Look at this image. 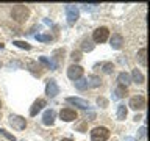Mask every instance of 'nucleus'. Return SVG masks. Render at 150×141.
Wrapping results in <instances>:
<instances>
[{"mask_svg":"<svg viewBox=\"0 0 150 141\" xmlns=\"http://www.w3.org/2000/svg\"><path fill=\"white\" fill-rule=\"evenodd\" d=\"M81 75H83V68H81V66H78V64L69 66V69H67V77H69L70 80H78V78H81Z\"/></svg>","mask_w":150,"mask_h":141,"instance_id":"6","label":"nucleus"},{"mask_svg":"<svg viewBox=\"0 0 150 141\" xmlns=\"http://www.w3.org/2000/svg\"><path fill=\"white\" fill-rule=\"evenodd\" d=\"M0 68H2V63H0Z\"/></svg>","mask_w":150,"mask_h":141,"instance_id":"34","label":"nucleus"},{"mask_svg":"<svg viewBox=\"0 0 150 141\" xmlns=\"http://www.w3.org/2000/svg\"><path fill=\"white\" fill-rule=\"evenodd\" d=\"M108 36H110V30L106 27H98L92 33V39L96 42H105L108 39Z\"/></svg>","mask_w":150,"mask_h":141,"instance_id":"4","label":"nucleus"},{"mask_svg":"<svg viewBox=\"0 0 150 141\" xmlns=\"http://www.w3.org/2000/svg\"><path fill=\"white\" fill-rule=\"evenodd\" d=\"M70 58H72L74 61H80V60H81V52L74 50V52H72V55H70Z\"/></svg>","mask_w":150,"mask_h":141,"instance_id":"27","label":"nucleus"},{"mask_svg":"<svg viewBox=\"0 0 150 141\" xmlns=\"http://www.w3.org/2000/svg\"><path fill=\"white\" fill-rule=\"evenodd\" d=\"M97 103H98V105H102V107H106L108 105V100H106V99H103V97H98L97 99Z\"/></svg>","mask_w":150,"mask_h":141,"instance_id":"30","label":"nucleus"},{"mask_svg":"<svg viewBox=\"0 0 150 141\" xmlns=\"http://www.w3.org/2000/svg\"><path fill=\"white\" fill-rule=\"evenodd\" d=\"M117 82H119L120 86H128V85L131 83V78H130V75L127 74V72H120L119 75H117Z\"/></svg>","mask_w":150,"mask_h":141,"instance_id":"14","label":"nucleus"},{"mask_svg":"<svg viewBox=\"0 0 150 141\" xmlns=\"http://www.w3.org/2000/svg\"><path fill=\"white\" fill-rule=\"evenodd\" d=\"M59 118L66 122H72L77 119V111L72 110V108H63V110L59 111Z\"/></svg>","mask_w":150,"mask_h":141,"instance_id":"7","label":"nucleus"},{"mask_svg":"<svg viewBox=\"0 0 150 141\" xmlns=\"http://www.w3.org/2000/svg\"><path fill=\"white\" fill-rule=\"evenodd\" d=\"M75 86H77V89H86V88H88L86 78H78V80H75Z\"/></svg>","mask_w":150,"mask_h":141,"instance_id":"22","label":"nucleus"},{"mask_svg":"<svg viewBox=\"0 0 150 141\" xmlns=\"http://www.w3.org/2000/svg\"><path fill=\"white\" fill-rule=\"evenodd\" d=\"M110 44H111L112 49L119 50V49H122V46H124V38H122L119 33H114V35L111 36V39H110Z\"/></svg>","mask_w":150,"mask_h":141,"instance_id":"11","label":"nucleus"},{"mask_svg":"<svg viewBox=\"0 0 150 141\" xmlns=\"http://www.w3.org/2000/svg\"><path fill=\"white\" fill-rule=\"evenodd\" d=\"M28 69H30V70H31V72L35 74V75H38V77H39V75L42 74L41 68H39V66H38V64L35 63V61H30V63H28Z\"/></svg>","mask_w":150,"mask_h":141,"instance_id":"19","label":"nucleus"},{"mask_svg":"<svg viewBox=\"0 0 150 141\" xmlns=\"http://www.w3.org/2000/svg\"><path fill=\"white\" fill-rule=\"evenodd\" d=\"M11 16H13L14 21H17V22L25 21V19L28 17V8L23 6V5H16V6L13 8V11H11Z\"/></svg>","mask_w":150,"mask_h":141,"instance_id":"2","label":"nucleus"},{"mask_svg":"<svg viewBox=\"0 0 150 141\" xmlns=\"http://www.w3.org/2000/svg\"><path fill=\"white\" fill-rule=\"evenodd\" d=\"M127 113H128V110H127L125 105H119L117 107V119L119 121H124L127 118Z\"/></svg>","mask_w":150,"mask_h":141,"instance_id":"18","label":"nucleus"},{"mask_svg":"<svg viewBox=\"0 0 150 141\" xmlns=\"http://www.w3.org/2000/svg\"><path fill=\"white\" fill-rule=\"evenodd\" d=\"M110 138V130L106 127H96L91 132V140L92 141H106Z\"/></svg>","mask_w":150,"mask_h":141,"instance_id":"1","label":"nucleus"},{"mask_svg":"<svg viewBox=\"0 0 150 141\" xmlns=\"http://www.w3.org/2000/svg\"><path fill=\"white\" fill-rule=\"evenodd\" d=\"M55 110H47L44 113V116H42V122H44L45 125H53L55 122Z\"/></svg>","mask_w":150,"mask_h":141,"instance_id":"13","label":"nucleus"},{"mask_svg":"<svg viewBox=\"0 0 150 141\" xmlns=\"http://www.w3.org/2000/svg\"><path fill=\"white\" fill-rule=\"evenodd\" d=\"M61 141H72V140H61Z\"/></svg>","mask_w":150,"mask_h":141,"instance_id":"33","label":"nucleus"},{"mask_svg":"<svg viewBox=\"0 0 150 141\" xmlns=\"http://www.w3.org/2000/svg\"><path fill=\"white\" fill-rule=\"evenodd\" d=\"M86 82H88V88H97V86H100L102 80H100V77H97V75H89L86 78Z\"/></svg>","mask_w":150,"mask_h":141,"instance_id":"15","label":"nucleus"},{"mask_svg":"<svg viewBox=\"0 0 150 141\" xmlns=\"http://www.w3.org/2000/svg\"><path fill=\"white\" fill-rule=\"evenodd\" d=\"M66 17H67L69 25H74V24L78 21V17H80L78 6H75V5H67V6H66Z\"/></svg>","mask_w":150,"mask_h":141,"instance_id":"3","label":"nucleus"},{"mask_svg":"<svg viewBox=\"0 0 150 141\" xmlns=\"http://www.w3.org/2000/svg\"><path fill=\"white\" fill-rule=\"evenodd\" d=\"M35 38L41 42H50L52 41V35H36Z\"/></svg>","mask_w":150,"mask_h":141,"instance_id":"25","label":"nucleus"},{"mask_svg":"<svg viewBox=\"0 0 150 141\" xmlns=\"http://www.w3.org/2000/svg\"><path fill=\"white\" fill-rule=\"evenodd\" d=\"M145 56H147V49L142 47V49L138 52V60H139V63L142 66H147V58H145Z\"/></svg>","mask_w":150,"mask_h":141,"instance_id":"17","label":"nucleus"},{"mask_svg":"<svg viewBox=\"0 0 150 141\" xmlns=\"http://www.w3.org/2000/svg\"><path fill=\"white\" fill-rule=\"evenodd\" d=\"M45 105H47V103H45L44 99H38V100L31 105V108H30V116H36L38 113H39V111L42 110V108L45 107Z\"/></svg>","mask_w":150,"mask_h":141,"instance_id":"12","label":"nucleus"},{"mask_svg":"<svg viewBox=\"0 0 150 141\" xmlns=\"http://www.w3.org/2000/svg\"><path fill=\"white\" fill-rule=\"evenodd\" d=\"M3 47H5V44H3V42H0V50H2Z\"/></svg>","mask_w":150,"mask_h":141,"instance_id":"32","label":"nucleus"},{"mask_svg":"<svg viewBox=\"0 0 150 141\" xmlns=\"http://www.w3.org/2000/svg\"><path fill=\"white\" fill-rule=\"evenodd\" d=\"M128 107L133 108V110H144L145 108V97L144 96H134L130 99Z\"/></svg>","mask_w":150,"mask_h":141,"instance_id":"5","label":"nucleus"},{"mask_svg":"<svg viewBox=\"0 0 150 141\" xmlns=\"http://www.w3.org/2000/svg\"><path fill=\"white\" fill-rule=\"evenodd\" d=\"M45 94H47L49 97H56V96L59 94V86L56 85V82H55L53 78L47 82V86H45Z\"/></svg>","mask_w":150,"mask_h":141,"instance_id":"8","label":"nucleus"},{"mask_svg":"<svg viewBox=\"0 0 150 141\" xmlns=\"http://www.w3.org/2000/svg\"><path fill=\"white\" fill-rule=\"evenodd\" d=\"M0 135H3L5 138H8L9 141H16V136H14V135H11L8 130H5V129H0Z\"/></svg>","mask_w":150,"mask_h":141,"instance_id":"26","label":"nucleus"},{"mask_svg":"<svg viewBox=\"0 0 150 141\" xmlns=\"http://www.w3.org/2000/svg\"><path fill=\"white\" fill-rule=\"evenodd\" d=\"M114 94H116V97H117V99L125 97V96H127V88H125V86H120V85H119V86L114 89Z\"/></svg>","mask_w":150,"mask_h":141,"instance_id":"20","label":"nucleus"},{"mask_svg":"<svg viewBox=\"0 0 150 141\" xmlns=\"http://www.w3.org/2000/svg\"><path fill=\"white\" fill-rule=\"evenodd\" d=\"M9 124H11L13 127H16V129H25L27 127V121L23 119L22 116H16V115H13L11 118H9Z\"/></svg>","mask_w":150,"mask_h":141,"instance_id":"10","label":"nucleus"},{"mask_svg":"<svg viewBox=\"0 0 150 141\" xmlns=\"http://www.w3.org/2000/svg\"><path fill=\"white\" fill-rule=\"evenodd\" d=\"M102 68H103V72H105V74H111L112 70H114V64L108 61V63H103Z\"/></svg>","mask_w":150,"mask_h":141,"instance_id":"23","label":"nucleus"},{"mask_svg":"<svg viewBox=\"0 0 150 141\" xmlns=\"http://www.w3.org/2000/svg\"><path fill=\"white\" fill-rule=\"evenodd\" d=\"M0 107H2V102H0Z\"/></svg>","mask_w":150,"mask_h":141,"instance_id":"35","label":"nucleus"},{"mask_svg":"<svg viewBox=\"0 0 150 141\" xmlns=\"http://www.w3.org/2000/svg\"><path fill=\"white\" fill-rule=\"evenodd\" d=\"M131 78H133L134 83H144V75L141 72L139 69H133V72H131Z\"/></svg>","mask_w":150,"mask_h":141,"instance_id":"16","label":"nucleus"},{"mask_svg":"<svg viewBox=\"0 0 150 141\" xmlns=\"http://www.w3.org/2000/svg\"><path fill=\"white\" fill-rule=\"evenodd\" d=\"M39 61H41V63H42V64L45 66V68H49V69H50V61L47 60L45 56H39Z\"/></svg>","mask_w":150,"mask_h":141,"instance_id":"28","label":"nucleus"},{"mask_svg":"<svg viewBox=\"0 0 150 141\" xmlns=\"http://www.w3.org/2000/svg\"><path fill=\"white\" fill-rule=\"evenodd\" d=\"M13 44L17 46V47H21V49H25V50H30L31 49V46L28 44V42H25V41H14Z\"/></svg>","mask_w":150,"mask_h":141,"instance_id":"24","label":"nucleus"},{"mask_svg":"<svg viewBox=\"0 0 150 141\" xmlns=\"http://www.w3.org/2000/svg\"><path fill=\"white\" fill-rule=\"evenodd\" d=\"M139 136H141V138H144V136H145V127H141V129H139Z\"/></svg>","mask_w":150,"mask_h":141,"instance_id":"31","label":"nucleus"},{"mask_svg":"<svg viewBox=\"0 0 150 141\" xmlns=\"http://www.w3.org/2000/svg\"><path fill=\"white\" fill-rule=\"evenodd\" d=\"M81 49H83L84 52H91V50H94V44H92V41L84 39V41L81 42Z\"/></svg>","mask_w":150,"mask_h":141,"instance_id":"21","label":"nucleus"},{"mask_svg":"<svg viewBox=\"0 0 150 141\" xmlns=\"http://www.w3.org/2000/svg\"><path fill=\"white\" fill-rule=\"evenodd\" d=\"M84 11H92L94 6H98V3H94V5H81Z\"/></svg>","mask_w":150,"mask_h":141,"instance_id":"29","label":"nucleus"},{"mask_svg":"<svg viewBox=\"0 0 150 141\" xmlns=\"http://www.w3.org/2000/svg\"><path fill=\"white\" fill-rule=\"evenodd\" d=\"M66 102L70 103V105H75V107L81 108V110L89 108V102L84 100V99H80V97H67V99H66Z\"/></svg>","mask_w":150,"mask_h":141,"instance_id":"9","label":"nucleus"}]
</instances>
